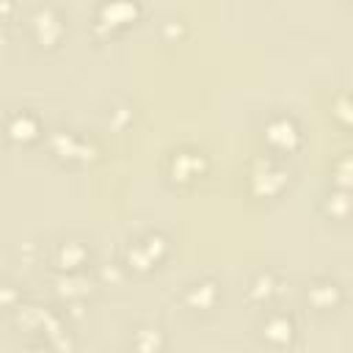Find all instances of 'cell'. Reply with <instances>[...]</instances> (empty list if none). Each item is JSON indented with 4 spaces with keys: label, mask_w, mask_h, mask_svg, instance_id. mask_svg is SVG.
<instances>
[{
    "label": "cell",
    "mask_w": 353,
    "mask_h": 353,
    "mask_svg": "<svg viewBox=\"0 0 353 353\" xmlns=\"http://www.w3.org/2000/svg\"><path fill=\"white\" fill-rule=\"evenodd\" d=\"M292 185V168L273 154H254L243 168V190L251 201H279Z\"/></svg>",
    "instance_id": "cell-1"
},
{
    "label": "cell",
    "mask_w": 353,
    "mask_h": 353,
    "mask_svg": "<svg viewBox=\"0 0 353 353\" xmlns=\"http://www.w3.org/2000/svg\"><path fill=\"white\" fill-rule=\"evenodd\" d=\"M44 146L50 152L52 160H58L61 165L69 168H85L91 163H97L102 157V143L97 135L83 132L72 124H55L47 130Z\"/></svg>",
    "instance_id": "cell-2"
},
{
    "label": "cell",
    "mask_w": 353,
    "mask_h": 353,
    "mask_svg": "<svg viewBox=\"0 0 353 353\" xmlns=\"http://www.w3.org/2000/svg\"><path fill=\"white\" fill-rule=\"evenodd\" d=\"M259 141H262V152L290 160L292 154H298L306 143V130L303 121L292 113V110H270L262 116L259 121Z\"/></svg>",
    "instance_id": "cell-3"
},
{
    "label": "cell",
    "mask_w": 353,
    "mask_h": 353,
    "mask_svg": "<svg viewBox=\"0 0 353 353\" xmlns=\"http://www.w3.org/2000/svg\"><path fill=\"white\" fill-rule=\"evenodd\" d=\"M210 168H212V160H210L207 149L199 143H176L160 160V171L165 176V182H171L174 188L199 185L210 174Z\"/></svg>",
    "instance_id": "cell-4"
},
{
    "label": "cell",
    "mask_w": 353,
    "mask_h": 353,
    "mask_svg": "<svg viewBox=\"0 0 353 353\" xmlns=\"http://www.w3.org/2000/svg\"><path fill=\"white\" fill-rule=\"evenodd\" d=\"M254 336L265 350L287 353L301 339V320L292 309H281V306L262 309L254 323Z\"/></svg>",
    "instance_id": "cell-5"
},
{
    "label": "cell",
    "mask_w": 353,
    "mask_h": 353,
    "mask_svg": "<svg viewBox=\"0 0 353 353\" xmlns=\"http://www.w3.org/2000/svg\"><path fill=\"white\" fill-rule=\"evenodd\" d=\"M44 259L50 273H85L94 270V245L83 234H58L50 240Z\"/></svg>",
    "instance_id": "cell-6"
},
{
    "label": "cell",
    "mask_w": 353,
    "mask_h": 353,
    "mask_svg": "<svg viewBox=\"0 0 353 353\" xmlns=\"http://www.w3.org/2000/svg\"><path fill=\"white\" fill-rule=\"evenodd\" d=\"M25 30L36 50L52 52L63 44V39L69 33V22H66V14L55 3H39L30 8V14L25 19Z\"/></svg>",
    "instance_id": "cell-7"
},
{
    "label": "cell",
    "mask_w": 353,
    "mask_h": 353,
    "mask_svg": "<svg viewBox=\"0 0 353 353\" xmlns=\"http://www.w3.org/2000/svg\"><path fill=\"white\" fill-rule=\"evenodd\" d=\"M176 303L193 317H207L223 303V284L212 273H199L176 290Z\"/></svg>",
    "instance_id": "cell-8"
},
{
    "label": "cell",
    "mask_w": 353,
    "mask_h": 353,
    "mask_svg": "<svg viewBox=\"0 0 353 353\" xmlns=\"http://www.w3.org/2000/svg\"><path fill=\"white\" fill-rule=\"evenodd\" d=\"M143 14V6L135 0H102L91 8V36L94 39H113L124 28H130Z\"/></svg>",
    "instance_id": "cell-9"
},
{
    "label": "cell",
    "mask_w": 353,
    "mask_h": 353,
    "mask_svg": "<svg viewBox=\"0 0 353 353\" xmlns=\"http://www.w3.org/2000/svg\"><path fill=\"white\" fill-rule=\"evenodd\" d=\"M47 124L41 113L30 105H14L3 113V138L11 146H36L47 138Z\"/></svg>",
    "instance_id": "cell-10"
},
{
    "label": "cell",
    "mask_w": 353,
    "mask_h": 353,
    "mask_svg": "<svg viewBox=\"0 0 353 353\" xmlns=\"http://www.w3.org/2000/svg\"><path fill=\"white\" fill-rule=\"evenodd\" d=\"M50 292L55 298L58 306H72V303H88V298H94L99 292V279L94 270L85 273H50L47 276Z\"/></svg>",
    "instance_id": "cell-11"
},
{
    "label": "cell",
    "mask_w": 353,
    "mask_h": 353,
    "mask_svg": "<svg viewBox=\"0 0 353 353\" xmlns=\"http://www.w3.org/2000/svg\"><path fill=\"white\" fill-rule=\"evenodd\" d=\"M303 303L314 314H336L347 303V290L336 276L317 273L303 284Z\"/></svg>",
    "instance_id": "cell-12"
},
{
    "label": "cell",
    "mask_w": 353,
    "mask_h": 353,
    "mask_svg": "<svg viewBox=\"0 0 353 353\" xmlns=\"http://www.w3.org/2000/svg\"><path fill=\"white\" fill-rule=\"evenodd\" d=\"M281 292H284V276L276 268H270V265H262V268L251 270L248 279H245V284H243L245 303L254 306V309H259V312L276 306V301L281 298Z\"/></svg>",
    "instance_id": "cell-13"
},
{
    "label": "cell",
    "mask_w": 353,
    "mask_h": 353,
    "mask_svg": "<svg viewBox=\"0 0 353 353\" xmlns=\"http://www.w3.org/2000/svg\"><path fill=\"white\" fill-rule=\"evenodd\" d=\"M168 331L154 317H141L127 331V353H165Z\"/></svg>",
    "instance_id": "cell-14"
},
{
    "label": "cell",
    "mask_w": 353,
    "mask_h": 353,
    "mask_svg": "<svg viewBox=\"0 0 353 353\" xmlns=\"http://www.w3.org/2000/svg\"><path fill=\"white\" fill-rule=\"evenodd\" d=\"M317 210L331 223H353V190L328 185L317 199Z\"/></svg>",
    "instance_id": "cell-15"
},
{
    "label": "cell",
    "mask_w": 353,
    "mask_h": 353,
    "mask_svg": "<svg viewBox=\"0 0 353 353\" xmlns=\"http://www.w3.org/2000/svg\"><path fill=\"white\" fill-rule=\"evenodd\" d=\"M328 116L331 121L345 130V132H353V88H339L331 94L328 99Z\"/></svg>",
    "instance_id": "cell-16"
},
{
    "label": "cell",
    "mask_w": 353,
    "mask_h": 353,
    "mask_svg": "<svg viewBox=\"0 0 353 353\" xmlns=\"http://www.w3.org/2000/svg\"><path fill=\"white\" fill-rule=\"evenodd\" d=\"M328 185L353 190V149H342L328 160Z\"/></svg>",
    "instance_id": "cell-17"
},
{
    "label": "cell",
    "mask_w": 353,
    "mask_h": 353,
    "mask_svg": "<svg viewBox=\"0 0 353 353\" xmlns=\"http://www.w3.org/2000/svg\"><path fill=\"white\" fill-rule=\"evenodd\" d=\"M0 298H3L6 312H14V309H17V306L25 301L22 284H19V281H14L11 276H6V279H3V287H0Z\"/></svg>",
    "instance_id": "cell-18"
},
{
    "label": "cell",
    "mask_w": 353,
    "mask_h": 353,
    "mask_svg": "<svg viewBox=\"0 0 353 353\" xmlns=\"http://www.w3.org/2000/svg\"><path fill=\"white\" fill-rule=\"evenodd\" d=\"M130 121H132V105H130V102L119 99V102H113V105L108 108V124H110L113 130H124Z\"/></svg>",
    "instance_id": "cell-19"
},
{
    "label": "cell",
    "mask_w": 353,
    "mask_h": 353,
    "mask_svg": "<svg viewBox=\"0 0 353 353\" xmlns=\"http://www.w3.org/2000/svg\"><path fill=\"white\" fill-rule=\"evenodd\" d=\"M185 30H188V25L182 22V17H165V19L157 25V33H160L163 39H168V41L185 36Z\"/></svg>",
    "instance_id": "cell-20"
},
{
    "label": "cell",
    "mask_w": 353,
    "mask_h": 353,
    "mask_svg": "<svg viewBox=\"0 0 353 353\" xmlns=\"http://www.w3.org/2000/svg\"><path fill=\"white\" fill-rule=\"evenodd\" d=\"M22 353H58L47 339H30L28 345H25V350Z\"/></svg>",
    "instance_id": "cell-21"
}]
</instances>
